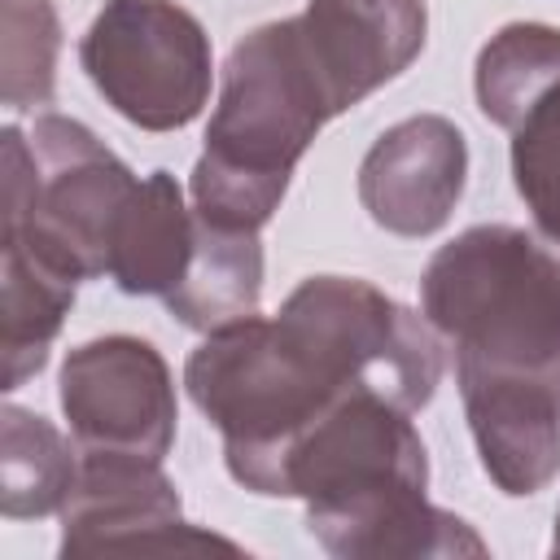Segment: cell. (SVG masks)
Wrapping results in <instances>:
<instances>
[{
    "label": "cell",
    "instance_id": "obj_1",
    "mask_svg": "<svg viewBox=\"0 0 560 560\" xmlns=\"http://www.w3.org/2000/svg\"><path fill=\"white\" fill-rule=\"evenodd\" d=\"M429 451L407 411L346 394L289 451L284 499L306 503L311 538L341 560L486 556L481 534L424 499Z\"/></svg>",
    "mask_w": 560,
    "mask_h": 560
},
{
    "label": "cell",
    "instance_id": "obj_2",
    "mask_svg": "<svg viewBox=\"0 0 560 560\" xmlns=\"http://www.w3.org/2000/svg\"><path fill=\"white\" fill-rule=\"evenodd\" d=\"M337 114L298 18L241 35L223 61L206 149L188 179L192 210L219 228L262 232L280 210L302 153Z\"/></svg>",
    "mask_w": 560,
    "mask_h": 560
},
{
    "label": "cell",
    "instance_id": "obj_3",
    "mask_svg": "<svg viewBox=\"0 0 560 560\" xmlns=\"http://www.w3.org/2000/svg\"><path fill=\"white\" fill-rule=\"evenodd\" d=\"M420 306L455 363L560 368V232L538 223L459 232L429 258Z\"/></svg>",
    "mask_w": 560,
    "mask_h": 560
},
{
    "label": "cell",
    "instance_id": "obj_4",
    "mask_svg": "<svg viewBox=\"0 0 560 560\" xmlns=\"http://www.w3.org/2000/svg\"><path fill=\"white\" fill-rule=\"evenodd\" d=\"M184 385L197 411L219 429L232 481L262 499H284L289 451L346 398V389L262 315L206 332L184 363Z\"/></svg>",
    "mask_w": 560,
    "mask_h": 560
},
{
    "label": "cell",
    "instance_id": "obj_5",
    "mask_svg": "<svg viewBox=\"0 0 560 560\" xmlns=\"http://www.w3.org/2000/svg\"><path fill=\"white\" fill-rule=\"evenodd\" d=\"M0 232L35 241L79 280L105 276L114 228L140 179L96 131L61 114H39L31 131L9 122L0 136Z\"/></svg>",
    "mask_w": 560,
    "mask_h": 560
},
{
    "label": "cell",
    "instance_id": "obj_6",
    "mask_svg": "<svg viewBox=\"0 0 560 560\" xmlns=\"http://www.w3.org/2000/svg\"><path fill=\"white\" fill-rule=\"evenodd\" d=\"M276 324L346 394H376L416 416L442 381V337L424 315L359 276H306Z\"/></svg>",
    "mask_w": 560,
    "mask_h": 560
},
{
    "label": "cell",
    "instance_id": "obj_7",
    "mask_svg": "<svg viewBox=\"0 0 560 560\" xmlns=\"http://www.w3.org/2000/svg\"><path fill=\"white\" fill-rule=\"evenodd\" d=\"M79 66L140 131L188 127L214 79L206 26L175 0H105L79 39Z\"/></svg>",
    "mask_w": 560,
    "mask_h": 560
},
{
    "label": "cell",
    "instance_id": "obj_8",
    "mask_svg": "<svg viewBox=\"0 0 560 560\" xmlns=\"http://www.w3.org/2000/svg\"><path fill=\"white\" fill-rule=\"evenodd\" d=\"M61 411L79 451H118L166 459L175 442V381L166 359L144 337H96L61 363Z\"/></svg>",
    "mask_w": 560,
    "mask_h": 560
},
{
    "label": "cell",
    "instance_id": "obj_9",
    "mask_svg": "<svg viewBox=\"0 0 560 560\" xmlns=\"http://www.w3.org/2000/svg\"><path fill=\"white\" fill-rule=\"evenodd\" d=\"M101 551H236V542L184 521L179 490L158 459L83 451L61 503V556Z\"/></svg>",
    "mask_w": 560,
    "mask_h": 560
},
{
    "label": "cell",
    "instance_id": "obj_10",
    "mask_svg": "<svg viewBox=\"0 0 560 560\" xmlns=\"http://www.w3.org/2000/svg\"><path fill=\"white\" fill-rule=\"evenodd\" d=\"M481 472L508 494H538L560 472V368L455 363Z\"/></svg>",
    "mask_w": 560,
    "mask_h": 560
},
{
    "label": "cell",
    "instance_id": "obj_11",
    "mask_svg": "<svg viewBox=\"0 0 560 560\" xmlns=\"http://www.w3.org/2000/svg\"><path fill=\"white\" fill-rule=\"evenodd\" d=\"M468 184V140L442 114H411L359 162V201L394 236L420 241L451 223Z\"/></svg>",
    "mask_w": 560,
    "mask_h": 560
},
{
    "label": "cell",
    "instance_id": "obj_12",
    "mask_svg": "<svg viewBox=\"0 0 560 560\" xmlns=\"http://www.w3.org/2000/svg\"><path fill=\"white\" fill-rule=\"evenodd\" d=\"M298 26L346 114L424 52L429 9L424 0H306Z\"/></svg>",
    "mask_w": 560,
    "mask_h": 560
},
{
    "label": "cell",
    "instance_id": "obj_13",
    "mask_svg": "<svg viewBox=\"0 0 560 560\" xmlns=\"http://www.w3.org/2000/svg\"><path fill=\"white\" fill-rule=\"evenodd\" d=\"M79 276L26 236L0 232V363L4 389L26 385L74 306Z\"/></svg>",
    "mask_w": 560,
    "mask_h": 560
},
{
    "label": "cell",
    "instance_id": "obj_14",
    "mask_svg": "<svg viewBox=\"0 0 560 560\" xmlns=\"http://www.w3.org/2000/svg\"><path fill=\"white\" fill-rule=\"evenodd\" d=\"M192 245L197 210H188L184 188L171 171H153L140 179L114 228L105 276L131 298H166L184 280Z\"/></svg>",
    "mask_w": 560,
    "mask_h": 560
},
{
    "label": "cell",
    "instance_id": "obj_15",
    "mask_svg": "<svg viewBox=\"0 0 560 560\" xmlns=\"http://www.w3.org/2000/svg\"><path fill=\"white\" fill-rule=\"evenodd\" d=\"M162 302L184 328H197V332H214L258 315V302H262L258 232L219 228L197 210V245H192L188 271Z\"/></svg>",
    "mask_w": 560,
    "mask_h": 560
},
{
    "label": "cell",
    "instance_id": "obj_16",
    "mask_svg": "<svg viewBox=\"0 0 560 560\" xmlns=\"http://www.w3.org/2000/svg\"><path fill=\"white\" fill-rule=\"evenodd\" d=\"M0 512L9 521L52 516L61 512L79 459L70 455V442L61 429L18 402H4L0 411Z\"/></svg>",
    "mask_w": 560,
    "mask_h": 560
},
{
    "label": "cell",
    "instance_id": "obj_17",
    "mask_svg": "<svg viewBox=\"0 0 560 560\" xmlns=\"http://www.w3.org/2000/svg\"><path fill=\"white\" fill-rule=\"evenodd\" d=\"M560 74V31L547 22H512L477 52L472 92L477 109L512 131L516 118L529 109V101Z\"/></svg>",
    "mask_w": 560,
    "mask_h": 560
},
{
    "label": "cell",
    "instance_id": "obj_18",
    "mask_svg": "<svg viewBox=\"0 0 560 560\" xmlns=\"http://www.w3.org/2000/svg\"><path fill=\"white\" fill-rule=\"evenodd\" d=\"M61 22L48 0H0V96L13 114L57 92Z\"/></svg>",
    "mask_w": 560,
    "mask_h": 560
},
{
    "label": "cell",
    "instance_id": "obj_19",
    "mask_svg": "<svg viewBox=\"0 0 560 560\" xmlns=\"http://www.w3.org/2000/svg\"><path fill=\"white\" fill-rule=\"evenodd\" d=\"M512 136V184L538 228L560 232V74L529 101Z\"/></svg>",
    "mask_w": 560,
    "mask_h": 560
},
{
    "label": "cell",
    "instance_id": "obj_20",
    "mask_svg": "<svg viewBox=\"0 0 560 560\" xmlns=\"http://www.w3.org/2000/svg\"><path fill=\"white\" fill-rule=\"evenodd\" d=\"M551 556H560V508H556V529H551Z\"/></svg>",
    "mask_w": 560,
    "mask_h": 560
}]
</instances>
